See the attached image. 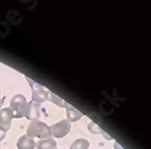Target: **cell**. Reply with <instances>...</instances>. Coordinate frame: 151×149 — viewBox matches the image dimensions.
<instances>
[{
  "label": "cell",
  "instance_id": "9a60e30c",
  "mask_svg": "<svg viewBox=\"0 0 151 149\" xmlns=\"http://www.w3.org/2000/svg\"><path fill=\"white\" fill-rule=\"evenodd\" d=\"M55 149H56V148H55Z\"/></svg>",
  "mask_w": 151,
  "mask_h": 149
},
{
  "label": "cell",
  "instance_id": "9c48e42d",
  "mask_svg": "<svg viewBox=\"0 0 151 149\" xmlns=\"http://www.w3.org/2000/svg\"><path fill=\"white\" fill-rule=\"evenodd\" d=\"M56 145H57V143L53 139H45L37 142V144L35 146L37 149H55Z\"/></svg>",
  "mask_w": 151,
  "mask_h": 149
},
{
  "label": "cell",
  "instance_id": "4fadbf2b",
  "mask_svg": "<svg viewBox=\"0 0 151 149\" xmlns=\"http://www.w3.org/2000/svg\"><path fill=\"white\" fill-rule=\"evenodd\" d=\"M4 137H5V132H3V131H1V130H0V142L2 141Z\"/></svg>",
  "mask_w": 151,
  "mask_h": 149
},
{
  "label": "cell",
  "instance_id": "5bb4252c",
  "mask_svg": "<svg viewBox=\"0 0 151 149\" xmlns=\"http://www.w3.org/2000/svg\"><path fill=\"white\" fill-rule=\"evenodd\" d=\"M0 108H1V101H0Z\"/></svg>",
  "mask_w": 151,
  "mask_h": 149
},
{
  "label": "cell",
  "instance_id": "5b68a950",
  "mask_svg": "<svg viewBox=\"0 0 151 149\" xmlns=\"http://www.w3.org/2000/svg\"><path fill=\"white\" fill-rule=\"evenodd\" d=\"M13 112L11 108L0 109V130L6 132L11 128L13 119Z\"/></svg>",
  "mask_w": 151,
  "mask_h": 149
},
{
  "label": "cell",
  "instance_id": "6da1fadb",
  "mask_svg": "<svg viewBox=\"0 0 151 149\" xmlns=\"http://www.w3.org/2000/svg\"><path fill=\"white\" fill-rule=\"evenodd\" d=\"M27 135L31 139L39 137V139H50L53 134L52 130L48 125L40 121H33L28 127Z\"/></svg>",
  "mask_w": 151,
  "mask_h": 149
},
{
  "label": "cell",
  "instance_id": "30bf717a",
  "mask_svg": "<svg viewBox=\"0 0 151 149\" xmlns=\"http://www.w3.org/2000/svg\"><path fill=\"white\" fill-rule=\"evenodd\" d=\"M89 146H90L89 141H87L85 139H79L76 140L73 144L71 145L70 149H88Z\"/></svg>",
  "mask_w": 151,
  "mask_h": 149
},
{
  "label": "cell",
  "instance_id": "277c9868",
  "mask_svg": "<svg viewBox=\"0 0 151 149\" xmlns=\"http://www.w3.org/2000/svg\"><path fill=\"white\" fill-rule=\"evenodd\" d=\"M51 130H52V134H53L55 137H58V139L65 137L71 130L70 122H69L68 119H63V121L59 122L57 124L53 125L52 128H51Z\"/></svg>",
  "mask_w": 151,
  "mask_h": 149
},
{
  "label": "cell",
  "instance_id": "52a82bcc",
  "mask_svg": "<svg viewBox=\"0 0 151 149\" xmlns=\"http://www.w3.org/2000/svg\"><path fill=\"white\" fill-rule=\"evenodd\" d=\"M35 145L36 143L34 142V140L29 137L28 135H23L17 141L18 149H34Z\"/></svg>",
  "mask_w": 151,
  "mask_h": 149
},
{
  "label": "cell",
  "instance_id": "ba28073f",
  "mask_svg": "<svg viewBox=\"0 0 151 149\" xmlns=\"http://www.w3.org/2000/svg\"><path fill=\"white\" fill-rule=\"evenodd\" d=\"M65 108H67V115H68L69 122H76L83 117V113L78 111L77 109H75L74 107L70 106V105L67 104Z\"/></svg>",
  "mask_w": 151,
  "mask_h": 149
},
{
  "label": "cell",
  "instance_id": "7a4b0ae2",
  "mask_svg": "<svg viewBox=\"0 0 151 149\" xmlns=\"http://www.w3.org/2000/svg\"><path fill=\"white\" fill-rule=\"evenodd\" d=\"M28 108V101L22 94H17L13 96L11 99V110L13 112V116L16 119H20L25 116Z\"/></svg>",
  "mask_w": 151,
  "mask_h": 149
},
{
  "label": "cell",
  "instance_id": "8992f818",
  "mask_svg": "<svg viewBox=\"0 0 151 149\" xmlns=\"http://www.w3.org/2000/svg\"><path fill=\"white\" fill-rule=\"evenodd\" d=\"M40 106L39 104L33 103L30 101L28 103V108H27V113H25V117L31 121H36L40 115Z\"/></svg>",
  "mask_w": 151,
  "mask_h": 149
},
{
  "label": "cell",
  "instance_id": "3957f363",
  "mask_svg": "<svg viewBox=\"0 0 151 149\" xmlns=\"http://www.w3.org/2000/svg\"><path fill=\"white\" fill-rule=\"evenodd\" d=\"M28 83H30V87L32 89V101L36 104H41L49 99V93L40 86L38 83L32 81L31 78L27 77Z\"/></svg>",
  "mask_w": 151,
  "mask_h": 149
},
{
  "label": "cell",
  "instance_id": "8fae6325",
  "mask_svg": "<svg viewBox=\"0 0 151 149\" xmlns=\"http://www.w3.org/2000/svg\"><path fill=\"white\" fill-rule=\"evenodd\" d=\"M50 95H51V101H52V103H55L56 105H58V106H61V107L67 106V103H65L63 99L58 97V96L55 95L54 93H51Z\"/></svg>",
  "mask_w": 151,
  "mask_h": 149
},
{
  "label": "cell",
  "instance_id": "7c38bea8",
  "mask_svg": "<svg viewBox=\"0 0 151 149\" xmlns=\"http://www.w3.org/2000/svg\"><path fill=\"white\" fill-rule=\"evenodd\" d=\"M93 126L95 127V128H93V127L91 126V125L89 126V130H90L91 132H101V133H103V135H106V133H105V132H104L101 128H98V127L96 126V125L94 124V123H93Z\"/></svg>",
  "mask_w": 151,
  "mask_h": 149
}]
</instances>
